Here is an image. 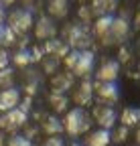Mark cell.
<instances>
[{
	"label": "cell",
	"instance_id": "cell-1",
	"mask_svg": "<svg viewBox=\"0 0 140 146\" xmlns=\"http://www.w3.org/2000/svg\"><path fill=\"white\" fill-rule=\"evenodd\" d=\"M92 128V118L83 108H71L67 110V114L63 118V130L69 136H81L87 134Z\"/></svg>",
	"mask_w": 140,
	"mask_h": 146
},
{
	"label": "cell",
	"instance_id": "cell-2",
	"mask_svg": "<svg viewBox=\"0 0 140 146\" xmlns=\"http://www.w3.org/2000/svg\"><path fill=\"white\" fill-rule=\"evenodd\" d=\"M63 33H65V43L73 51H87V47L94 41L92 33H90V27L79 23V21L73 23V25H67Z\"/></svg>",
	"mask_w": 140,
	"mask_h": 146
},
{
	"label": "cell",
	"instance_id": "cell-3",
	"mask_svg": "<svg viewBox=\"0 0 140 146\" xmlns=\"http://www.w3.org/2000/svg\"><path fill=\"white\" fill-rule=\"evenodd\" d=\"M33 12L29 10V8H14L10 14H8V29L14 33V35H25V33H29L31 31V27H33Z\"/></svg>",
	"mask_w": 140,
	"mask_h": 146
},
{
	"label": "cell",
	"instance_id": "cell-4",
	"mask_svg": "<svg viewBox=\"0 0 140 146\" xmlns=\"http://www.w3.org/2000/svg\"><path fill=\"white\" fill-rule=\"evenodd\" d=\"M94 96L98 98V102L102 106H114L120 100V85H118V81H110V83L96 81L94 83Z\"/></svg>",
	"mask_w": 140,
	"mask_h": 146
},
{
	"label": "cell",
	"instance_id": "cell-5",
	"mask_svg": "<svg viewBox=\"0 0 140 146\" xmlns=\"http://www.w3.org/2000/svg\"><path fill=\"white\" fill-rule=\"evenodd\" d=\"M27 112H23L21 108L16 110H10V112H4L2 116H0V130H8V132H14L19 130V128H23L27 124Z\"/></svg>",
	"mask_w": 140,
	"mask_h": 146
},
{
	"label": "cell",
	"instance_id": "cell-6",
	"mask_svg": "<svg viewBox=\"0 0 140 146\" xmlns=\"http://www.w3.org/2000/svg\"><path fill=\"white\" fill-rule=\"evenodd\" d=\"M94 65H96V53L92 51V49H87V51H79V55H77V63H75V67H73V77L77 75V77H81V79H85V77H90V73L94 71Z\"/></svg>",
	"mask_w": 140,
	"mask_h": 146
},
{
	"label": "cell",
	"instance_id": "cell-7",
	"mask_svg": "<svg viewBox=\"0 0 140 146\" xmlns=\"http://www.w3.org/2000/svg\"><path fill=\"white\" fill-rule=\"evenodd\" d=\"M118 75H120V61L118 59H104L96 71V81L110 83V81H116Z\"/></svg>",
	"mask_w": 140,
	"mask_h": 146
},
{
	"label": "cell",
	"instance_id": "cell-8",
	"mask_svg": "<svg viewBox=\"0 0 140 146\" xmlns=\"http://www.w3.org/2000/svg\"><path fill=\"white\" fill-rule=\"evenodd\" d=\"M94 120L100 124L102 130H110L112 132V128H114V124L118 120V114H116L114 106H102L100 104V106L94 108Z\"/></svg>",
	"mask_w": 140,
	"mask_h": 146
},
{
	"label": "cell",
	"instance_id": "cell-9",
	"mask_svg": "<svg viewBox=\"0 0 140 146\" xmlns=\"http://www.w3.org/2000/svg\"><path fill=\"white\" fill-rule=\"evenodd\" d=\"M55 35H57V25L53 18L49 14L39 16L37 23H35V36L39 41H51V39H55Z\"/></svg>",
	"mask_w": 140,
	"mask_h": 146
},
{
	"label": "cell",
	"instance_id": "cell-10",
	"mask_svg": "<svg viewBox=\"0 0 140 146\" xmlns=\"http://www.w3.org/2000/svg\"><path fill=\"white\" fill-rule=\"evenodd\" d=\"M92 100H94V81L90 77H85L73 89V102L77 104V108H85L92 104Z\"/></svg>",
	"mask_w": 140,
	"mask_h": 146
},
{
	"label": "cell",
	"instance_id": "cell-11",
	"mask_svg": "<svg viewBox=\"0 0 140 146\" xmlns=\"http://www.w3.org/2000/svg\"><path fill=\"white\" fill-rule=\"evenodd\" d=\"M130 35V21L126 12L120 14V16H114V23H112V43L114 45H122Z\"/></svg>",
	"mask_w": 140,
	"mask_h": 146
},
{
	"label": "cell",
	"instance_id": "cell-12",
	"mask_svg": "<svg viewBox=\"0 0 140 146\" xmlns=\"http://www.w3.org/2000/svg\"><path fill=\"white\" fill-rule=\"evenodd\" d=\"M112 23H114V14L112 16H102V18H96V36L102 41L104 47H110L114 45L112 43Z\"/></svg>",
	"mask_w": 140,
	"mask_h": 146
},
{
	"label": "cell",
	"instance_id": "cell-13",
	"mask_svg": "<svg viewBox=\"0 0 140 146\" xmlns=\"http://www.w3.org/2000/svg\"><path fill=\"white\" fill-rule=\"evenodd\" d=\"M73 87V73L69 71H57L53 77H51V89L53 94H67L69 89Z\"/></svg>",
	"mask_w": 140,
	"mask_h": 146
},
{
	"label": "cell",
	"instance_id": "cell-14",
	"mask_svg": "<svg viewBox=\"0 0 140 146\" xmlns=\"http://www.w3.org/2000/svg\"><path fill=\"white\" fill-rule=\"evenodd\" d=\"M21 104V91L16 87H8L0 91V112H10V110H16Z\"/></svg>",
	"mask_w": 140,
	"mask_h": 146
},
{
	"label": "cell",
	"instance_id": "cell-15",
	"mask_svg": "<svg viewBox=\"0 0 140 146\" xmlns=\"http://www.w3.org/2000/svg\"><path fill=\"white\" fill-rule=\"evenodd\" d=\"M43 51H45V55H51V57L61 59V57H65L71 49H69V45H67L65 41H61V39H57V36H55V39H51V41H45Z\"/></svg>",
	"mask_w": 140,
	"mask_h": 146
},
{
	"label": "cell",
	"instance_id": "cell-16",
	"mask_svg": "<svg viewBox=\"0 0 140 146\" xmlns=\"http://www.w3.org/2000/svg\"><path fill=\"white\" fill-rule=\"evenodd\" d=\"M90 8H92V14L96 18L112 16V12L118 8V2H114V0H94V2L90 4Z\"/></svg>",
	"mask_w": 140,
	"mask_h": 146
},
{
	"label": "cell",
	"instance_id": "cell-17",
	"mask_svg": "<svg viewBox=\"0 0 140 146\" xmlns=\"http://www.w3.org/2000/svg\"><path fill=\"white\" fill-rule=\"evenodd\" d=\"M120 124L124 128H136L140 124V108L136 106H126L120 114Z\"/></svg>",
	"mask_w": 140,
	"mask_h": 146
},
{
	"label": "cell",
	"instance_id": "cell-18",
	"mask_svg": "<svg viewBox=\"0 0 140 146\" xmlns=\"http://www.w3.org/2000/svg\"><path fill=\"white\" fill-rule=\"evenodd\" d=\"M110 142H112V132L102 130V128H98V130L85 136V146H108Z\"/></svg>",
	"mask_w": 140,
	"mask_h": 146
},
{
	"label": "cell",
	"instance_id": "cell-19",
	"mask_svg": "<svg viewBox=\"0 0 140 146\" xmlns=\"http://www.w3.org/2000/svg\"><path fill=\"white\" fill-rule=\"evenodd\" d=\"M47 12L53 21L55 18H65L69 14V2H65V0H51L47 4Z\"/></svg>",
	"mask_w": 140,
	"mask_h": 146
},
{
	"label": "cell",
	"instance_id": "cell-20",
	"mask_svg": "<svg viewBox=\"0 0 140 146\" xmlns=\"http://www.w3.org/2000/svg\"><path fill=\"white\" fill-rule=\"evenodd\" d=\"M43 130L49 134V136H59L63 130V120H59L57 116H45L43 118Z\"/></svg>",
	"mask_w": 140,
	"mask_h": 146
},
{
	"label": "cell",
	"instance_id": "cell-21",
	"mask_svg": "<svg viewBox=\"0 0 140 146\" xmlns=\"http://www.w3.org/2000/svg\"><path fill=\"white\" fill-rule=\"evenodd\" d=\"M49 102H51V108L55 110V114L57 112H65L67 114V104H69L67 96H63V94H51Z\"/></svg>",
	"mask_w": 140,
	"mask_h": 146
},
{
	"label": "cell",
	"instance_id": "cell-22",
	"mask_svg": "<svg viewBox=\"0 0 140 146\" xmlns=\"http://www.w3.org/2000/svg\"><path fill=\"white\" fill-rule=\"evenodd\" d=\"M12 61H14L16 67H27L29 63H33V59H31V49H27V47L19 49V51L12 55Z\"/></svg>",
	"mask_w": 140,
	"mask_h": 146
},
{
	"label": "cell",
	"instance_id": "cell-23",
	"mask_svg": "<svg viewBox=\"0 0 140 146\" xmlns=\"http://www.w3.org/2000/svg\"><path fill=\"white\" fill-rule=\"evenodd\" d=\"M37 87H39V75L33 69H29L27 75H25V89H27V94L33 96L35 91H37Z\"/></svg>",
	"mask_w": 140,
	"mask_h": 146
},
{
	"label": "cell",
	"instance_id": "cell-24",
	"mask_svg": "<svg viewBox=\"0 0 140 146\" xmlns=\"http://www.w3.org/2000/svg\"><path fill=\"white\" fill-rule=\"evenodd\" d=\"M57 69H59V59L57 57H51V55H45V57H43V71L55 75Z\"/></svg>",
	"mask_w": 140,
	"mask_h": 146
},
{
	"label": "cell",
	"instance_id": "cell-25",
	"mask_svg": "<svg viewBox=\"0 0 140 146\" xmlns=\"http://www.w3.org/2000/svg\"><path fill=\"white\" fill-rule=\"evenodd\" d=\"M8 146H35L33 140H29L25 134H14L10 140H8Z\"/></svg>",
	"mask_w": 140,
	"mask_h": 146
},
{
	"label": "cell",
	"instance_id": "cell-26",
	"mask_svg": "<svg viewBox=\"0 0 140 146\" xmlns=\"http://www.w3.org/2000/svg\"><path fill=\"white\" fill-rule=\"evenodd\" d=\"M0 87H12V71L10 69H4V71H0Z\"/></svg>",
	"mask_w": 140,
	"mask_h": 146
},
{
	"label": "cell",
	"instance_id": "cell-27",
	"mask_svg": "<svg viewBox=\"0 0 140 146\" xmlns=\"http://www.w3.org/2000/svg\"><path fill=\"white\" fill-rule=\"evenodd\" d=\"M92 16H94V14H92V8H90V4H81V6H79V23L87 25Z\"/></svg>",
	"mask_w": 140,
	"mask_h": 146
},
{
	"label": "cell",
	"instance_id": "cell-28",
	"mask_svg": "<svg viewBox=\"0 0 140 146\" xmlns=\"http://www.w3.org/2000/svg\"><path fill=\"white\" fill-rule=\"evenodd\" d=\"M8 63H10V53L2 47V49H0V71L8 69Z\"/></svg>",
	"mask_w": 140,
	"mask_h": 146
},
{
	"label": "cell",
	"instance_id": "cell-29",
	"mask_svg": "<svg viewBox=\"0 0 140 146\" xmlns=\"http://www.w3.org/2000/svg\"><path fill=\"white\" fill-rule=\"evenodd\" d=\"M126 134H128V128L120 126L118 130H116V134H112V140H114V142H124V140H126Z\"/></svg>",
	"mask_w": 140,
	"mask_h": 146
},
{
	"label": "cell",
	"instance_id": "cell-30",
	"mask_svg": "<svg viewBox=\"0 0 140 146\" xmlns=\"http://www.w3.org/2000/svg\"><path fill=\"white\" fill-rule=\"evenodd\" d=\"M41 146H65V144H63V140H61L59 136H49Z\"/></svg>",
	"mask_w": 140,
	"mask_h": 146
},
{
	"label": "cell",
	"instance_id": "cell-31",
	"mask_svg": "<svg viewBox=\"0 0 140 146\" xmlns=\"http://www.w3.org/2000/svg\"><path fill=\"white\" fill-rule=\"evenodd\" d=\"M43 53H45V51L39 49V47H31V59H33V61H43V57H45Z\"/></svg>",
	"mask_w": 140,
	"mask_h": 146
},
{
	"label": "cell",
	"instance_id": "cell-32",
	"mask_svg": "<svg viewBox=\"0 0 140 146\" xmlns=\"http://www.w3.org/2000/svg\"><path fill=\"white\" fill-rule=\"evenodd\" d=\"M130 59V49L128 47H120V65Z\"/></svg>",
	"mask_w": 140,
	"mask_h": 146
},
{
	"label": "cell",
	"instance_id": "cell-33",
	"mask_svg": "<svg viewBox=\"0 0 140 146\" xmlns=\"http://www.w3.org/2000/svg\"><path fill=\"white\" fill-rule=\"evenodd\" d=\"M134 25H136V29H140V8H138V12L134 16Z\"/></svg>",
	"mask_w": 140,
	"mask_h": 146
},
{
	"label": "cell",
	"instance_id": "cell-34",
	"mask_svg": "<svg viewBox=\"0 0 140 146\" xmlns=\"http://www.w3.org/2000/svg\"><path fill=\"white\" fill-rule=\"evenodd\" d=\"M4 31H6V27L0 25V45H2V39H4Z\"/></svg>",
	"mask_w": 140,
	"mask_h": 146
},
{
	"label": "cell",
	"instance_id": "cell-35",
	"mask_svg": "<svg viewBox=\"0 0 140 146\" xmlns=\"http://www.w3.org/2000/svg\"><path fill=\"white\" fill-rule=\"evenodd\" d=\"M4 23V8H2V4H0V25Z\"/></svg>",
	"mask_w": 140,
	"mask_h": 146
},
{
	"label": "cell",
	"instance_id": "cell-36",
	"mask_svg": "<svg viewBox=\"0 0 140 146\" xmlns=\"http://www.w3.org/2000/svg\"><path fill=\"white\" fill-rule=\"evenodd\" d=\"M136 142H138V146H140V128H138V132H136Z\"/></svg>",
	"mask_w": 140,
	"mask_h": 146
},
{
	"label": "cell",
	"instance_id": "cell-37",
	"mask_svg": "<svg viewBox=\"0 0 140 146\" xmlns=\"http://www.w3.org/2000/svg\"><path fill=\"white\" fill-rule=\"evenodd\" d=\"M2 136H4V134H2V132H0V146H2V142H4V138H2Z\"/></svg>",
	"mask_w": 140,
	"mask_h": 146
},
{
	"label": "cell",
	"instance_id": "cell-38",
	"mask_svg": "<svg viewBox=\"0 0 140 146\" xmlns=\"http://www.w3.org/2000/svg\"><path fill=\"white\" fill-rule=\"evenodd\" d=\"M67 146H81V144H77V142H71V144H67Z\"/></svg>",
	"mask_w": 140,
	"mask_h": 146
}]
</instances>
